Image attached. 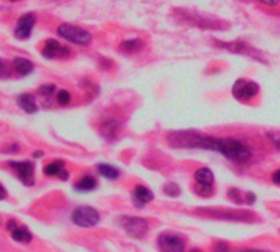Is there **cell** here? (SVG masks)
<instances>
[{
    "mask_svg": "<svg viewBox=\"0 0 280 252\" xmlns=\"http://www.w3.org/2000/svg\"><path fill=\"white\" fill-rule=\"evenodd\" d=\"M170 144L173 147L180 148H205V150H214L224 155L226 159L236 162V163H247L251 160V150L244 145L243 142L236 139H217V137H208L194 130H183L175 132L168 135Z\"/></svg>",
    "mask_w": 280,
    "mask_h": 252,
    "instance_id": "obj_1",
    "label": "cell"
},
{
    "mask_svg": "<svg viewBox=\"0 0 280 252\" xmlns=\"http://www.w3.org/2000/svg\"><path fill=\"white\" fill-rule=\"evenodd\" d=\"M198 215L221 219V221H243V223H252V219H257V216L252 215L247 209H231L226 211L224 208H203L198 211Z\"/></svg>",
    "mask_w": 280,
    "mask_h": 252,
    "instance_id": "obj_2",
    "label": "cell"
},
{
    "mask_svg": "<svg viewBox=\"0 0 280 252\" xmlns=\"http://www.w3.org/2000/svg\"><path fill=\"white\" fill-rule=\"evenodd\" d=\"M58 35L61 38H65V40L71 42L74 45H89L92 36L89 31L83 30L81 27H76V25H71V23H61L58 27Z\"/></svg>",
    "mask_w": 280,
    "mask_h": 252,
    "instance_id": "obj_3",
    "label": "cell"
},
{
    "mask_svg": "<svg viewBox=\"0 0 280 252\" xmlns=\"http://www.w3.org/2000/svg\"><path fill=\"white\" fill-rule=\"evenodd\" d=\"M119 224L126 229V232L132 238H144L149 231V223H147V219L144 218H137V216H121L119 219Z\"/></svg>",
    "mask_w": 280,
    "mask_h": 252,
    "instance_id": "obj_4",
    "label": "cell"
},
{
    "mask_svg": "<svg viewBox=\"0 0 280 252\" xmlns=\"http://www.w3.org/2000/svg\"><path fill=\"white\" fill-rule=\"evenodd\" d=\"M194 182H196V193L205 196H211L214 190V175L209 168H199L194 171Z\"/></svg>",
    "mask_w": 280,
    "mask_h": 252,
    "instance_id": "obj_5",
    "label": "cell"
},
{
    "mask_svg": "<svg viewBox=\"0 0 280 252\" xmlns=\"http://www.w3.org/2000/svg\"><path fill=\"white\" fill-rule=\"evenodd\" d=\"M71 219L76 226L81 227H92L99 223V212L91 206H79L73 211Z\"/></svg>",
    "mask_w": 280,
    "mask_h": 252,
    "instance_id": "obj_6",
    "label": "cell"
},
{
    "mask_svg": "<svg viewBox=\"0 0 280 252\" xmlns=\"http://www.w3.org/2000/svg\"><path fill=\"white\" fill-rule=\"evenodd\" d=\"M259 92V84L249 80H237L232 86V96L239 101H251L254 96H257Z\"/></svg>",
    "mask_w": 280,
    "mask_h": 252,
    "instance_id": "obj_7",
    "label": "cell"
},
{
    "mask_svg": "<svg viewBox=\"0 0 280 252\" xmlns=\"http://www.w3.org/2000/svg\"><path fill=\"white\" fill-rule=\"evenodd\" d=\"M157 242L162 252H185V241L176 234L163 232L158 236Z\"/></svg>",
    "mask_w": 280,
    "mask_h": 252,
    "instance_id": "obj_8",
    "label": "cell"
},
{
    "mask_svg": "<svg viewBox=\"0 0 280 252\" xmlns=\"http://www.w3.org/2000/svg\"><path fill=\"white\" fill-rule=\"evenodd\" d=\"M36 23V17L35 13H25L22 15L17 22V28H15V36L18 38V40H27L32 35V30Z\"/></svg>",
    "mask_w": 280,
    "mask_h": 252,
    "instance_id": "obj_9",
    "label": "cell"
},
{
    "mask_svg": "<svg viewBox=\"0 0 280 252\" xmlns=\"http://www.w3.org/2000/svg\"><path fill=\"white\" fill-rule=\"evenodd\" d=\"M10 167L17 171V175L20 177V180L27 186L33 185V182H35V178H33V175H35L33 163H30V162H10Z\"/></svg>",
    "mask_w": 280,
    "mask_h": 252,
    "instance_id": "obj_10",
    "label": "cell"
},
{
    "mask_svg": "<svg viewBox=\"0 0 280 252\" xmlns=\"http://www.w3.org/2000/svg\"><path fill=\"white\" fill-rule=\"evenodd\" d=\"M42 54L45 58L53 60V58H65L69 54V50L66 46H63L61 43H58L56 40H46L43 45V50Z\"/></svg>",
    "mask_w": 280,
    "mask_h": 252,
    "instance_id": "obj_11",
    "label": "cell"
},
{
    "mask_svg": "<svg viewBox=\"0 0 280 252\" xmlns=\"http://www.w3.org/2000/svg\"><path fill=\"white\" fill-rule=\"evenodd\" d=\"M7 227H9V231L12 234V238L17 241V242H22V244H27L33 239L32 232H30L27 227L23 226H17V223H15V219H10L9 224H7Z\"/></svg>",
    "mask_w": 280,
    "mask_h": 252,
    "instance_id": "obj_12",
    "label": "cell"
},
{
    "mask_svg": "<svg viewBox=\"0 0 280 252\" xmlns=\"http://www.w3.org/2000/svg\"><path fill=\"white\" fill-rule=\"evenodd\" d=\"M43 173H45L46 177H58L61 180H68V177H69V173L65 168V162L63 160H54V162L48 163L43 168Z\"/></svg>",
    "mask_w": 280,
    "mask_h": 252,
    "instance_id": "obj_13",
    "label": "cell"
},
{
    "mask_svg": "<svg viewBox=\"0 0 280 252\" xmlns=\"http://www.w3.org/2000/svg\"><path fill=\"white\" fill-rule=\"evenodd\" d=\"M132 200H134V203L137 204L138 208H142V206H145L147 203H150L153 200V193L147 186L138 185V186H135L134 193H132Z\"/></svg>",
    "mask_w": 280,
    "mask_h": 252,
    "instance_id": "obj_14",
    "label": "cell"
},
{
    "mask_svg": "<svg viewBox=\"0 0 280 252\" xmlns=\"http://www.w3.org/2000/svg\"><path fill=\"white\" fill-rule=\"evenodd\" d=\"M18 106L27 114H35L38 111V106H36V101H35L33 94H22V96L18 98Z\"/></svg>",
    "mask_w": 280,
    "mask_h": 252,
    "instance_id": "obj_15",
    "label": "cell"
},
{
    "mask_svg": "<svg viewBox=\"0 0 280 252\" xmlns=\"http://www.w3.org/2000/svg\"><path fill=\"white\" fill-rule=\"evenodd\" d=\"M13 69L17 71L20 76H27L33 71V63L27 58H15L13 60Z\"/></svg>",
    "mask_w": 280,
    "mask_h": 252,
    "instance_id": "obj_16",
    "label": "cell"
},
{
    "mask_svg": "<svg viewBox=\"0 0 280 252\" xmlns=\"http://www.w3.org/2000/svg\"><path fill=\"white\" fill-rule=\"evenodd\" d=\"M97 171L104 178H107V180H117L119 175H121L119 168H115V167H112V165H107V163H99L97 165Z\"/></svg>",
    "mask_w": 280,
    "mask_h": 252,
    "instance_id": "obj_17",
    "label": "cell"
},
{
    "mask_svg": "<svg viewBox=\"0 0 280 252\" xmlns=\"http://www.w3.org/2000/svg\"><path fill=\"white\" fill-rule=\"evenodd\" d=\"M97 186V182H96V178L94 177H91V175H86V177H83L79 182H77L74 185L76 190H79V191H91V190H94V188Z\"/></svg>",
    "mask_w": 280,
    "mask_h": 252,
    "instance_id": "obj_18",
    "label": "cell"
},
{
    "mask_svg": "<svg viewBox=\"0 0 280 252\" xmlns=\"http://www.w3.org/2000/svg\"><path fill=\"white\" fill-rule=\"evenodd\" d=\"M121 50L124 53H137L138 50H142V42L140 40H126L121 43Z\"/></svg>",
    "mask_w": 280,
    "mask_h": 252,
    "instance_id": "obj_19",
    "label": "cell"
},
{
    "mask_svg": "<svg viewBox=\"0 0 280 252\" xmlns=\"http://www.w3.org/2000/svg\"><path fill=\"white\" fill-rule=\"evenodd\" d=\"M117 132H119V125L115 122H106L103 125V133H104V137L109 139V140L117 135Z\"/></svg>",
    "mask_w": 280,
    "mask_h": 252,
    "instance_id": "obj_20",
    "label": "cell"
},
{
    "mask_svg": "<svg viewBox=\"0 0 280 252\" xmlns=\"http://www.w3.org/2000/svg\"><path fill=\"white\" fill-rule=\"evenodd\" d=\"M163 193L168 195V196H178V195L182 193V190H180V186H178L176 183L168 182L165 186H163Z\"/></svg>",
    "mask_w": 280,
    "mask_h": 252,
    "instance_id": "obj_21",
    "label": "cell"
},
{
    "mask_svg": "<svg viewBox=\"0 0 280 252\" xmlns=\"http://www.w3.org/2000/svg\"><path fill=\"white\" fill-rule=\"evenodd\" d=\"M58 102L61 106H68L69 102H71V94H69L68 91H65V89H61L58 92Z\"/></svg>",
    "mask_w": 280,
    "mask_h": 252,
    "instance_id": "obj_22",
    "label": "cell"
},
{
    "mask_svg": "<svg viewBox=\"0 0 280 252\" xmlns=\"http://www.w3.org/2000/svg\"><path fill=\"white\" fill-rule=\"evenodd\" d=\"M54 89H56L54 84H45V86H40V94H43V96H51Z\"/></svg>",
    "mask_w": 280,
    "mask_h": 252,
    "instance_id": "obj_23",
    "label": "cell"
},
{
    "mask_svg": "<svg viewBox=\"0 0 280 252\" xmlns=\"http://www.w3.org/2000/svg\"><path fill=\"white\" fill-rule=\"evenodd\" d=\"M214 252H229V246L224 242H217L214 246Z\"/></svg>",
    "mask_w": 280,
    "mask_h": 252,
    "instance_id": "obj_24",
    "label": "cell"
},
{
    "mask_svg": "<svg viewBox=\"0 0 280 252\" xmlns=\"http://www.w3.org/2000/svg\"><path fill=\"white\" fill-rule=\"evenodd\" d=\"M272 182H274L275 185H280V170L274 171V175H272Z\"/></svg>",
    "mask_w": 280,
    "mask_h": 252,
    "instance_id": "obj_25",
    "label": "cell"
},
{
    "mask_svg": "<svg viewBox=\"0 0 280 252\" xmlns=\"http://www.w3.org/2000/svg\"><path fill=\"white\" fill-rule=\"evenodd\" d=\"M262 4H266V5H270V7H274V5H277L280 0H261Z\"/></svg>",
    "mask_w": 280,
    "mask_h": 252,
    "instance_id": "obj_26",
    "label": "cell"
},
{
    "mask_svg": "<svg viewBox=\"0 0 280 252\" xmlns=\"http://www.w3.org/2000/svg\"><path fill=\"white\" fill-rule=\"evenodd\" d=\"M5 196H7V191H5V188H4L2 185H0V200H4Z\"/></svg>",
    "mask_w": 280,
    "mask_h": 252,
    "instance_id": "obj_27",
    "label": "cell"
},
{
    "mask_svg": "<svg viewBox=\"0 0 280 252\" xmlns=\"http://www.w3.org/2000/svg\"><path fill=\"white\" fill-rule=\"evenodd\" d=\"M241 252H264V250H259V249H243Z\"/></svg>",
    "mask_w": 280,
    "mask_h": 252,
    "instance_id": "obj_28",
    "label": "cell"
},
{
    "mask_svg": "<svg viewBox=\"0 0 280 252\" xmlns=\"http://www.w3.org/2000/svg\"><path fill=\"white\" fill-rule=\"evenodd\" d=\"M33 157H36V159H40V157H43V152H35Z\"/></svg>",
    "mask_w": 280,
    "mask_h": 252,
    "instance_id": "obj_29",
    "label": "cell"
},
{
    "mask_svg": "<svg viewBox=\"0 0 280 252\" xmlns=\"http://www.w3.org/2000/svg\"><path fill=\"white\" fill-rule=\"evenodd\" d=\"M2 68H4V63H2V60H0V73H2Z\"/></svg>",
    "mask_w": 280,
    "mask_h": 252,
    "instance_id": "obj_30",
    "label": "cell"
},
{
    "mask_svg": "<svg viewBox=\"0 0 280 252\" xmlns=\"http://www.w3.org/2000/svg\"><path fill=\"white\" fill-rule=\"evenodd\" d=\"M191 252H199V250H191Z\"/></svg>",
    "mask_w": 280,
    "mask_h": 252,
    "instance_id": "obj_31",
    "label": "cell"
},
{
    "mask_svg": "<svg viewBox=\"0 0 280 252\" xmlns=\"http://www.w3.org/2000/svg\"><path fill=\"white\" fill-rule=\"evenodd\" d=\"M12 2H17V0H12Z\"/></svg>",
    "mask_w": 280,
    "mask_h": 252,
    "instance_id": "obj_32",
    "label": "cell"
}]
</instances>
